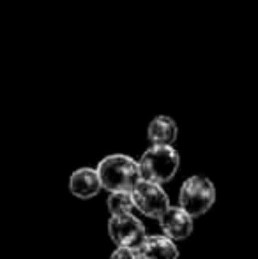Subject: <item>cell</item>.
<instances>
[{"mask_svg": "<svg viewBox=\"0 0 258 259\" xmlns=\"http://www.w3.org/2000/svg\"><path fill=\"white\" fill-rule=\"evenodd\" d=\"M96 169L99 173L103 189L108 192H133L141 180L138 160L124 154L106 155L97 164Z\"/></svg>", "mask_w": 258, "mask_h": 259, "instance_id": "obj_1", "label": "cell"}, {"mask_svg": "<svg viewBox=\"0 0 258 259\" xmlns=\"http://www.w3.org/2000/svg\"><path fill=\"white\" fill-rule=\"evenodd\" d=\"M138 164H140L141 180L165 184V182H170L177 175L180 166V157L179 152L173 147L152 145L151 148H147L143 152Z\"/></svg>", "mask_w": 258, "mask_h": 259, "instance_id": "obj_2", "label": "cell"}, {"mask_svg": "<svg viewBox=\"0 0 258 259\" xmlns=\"http://www.w3.org/2000/svg\"><path fill=\"white\" fill-rule=\"evenodd\" d=\"M214 203H216V187L207 177L195 175L180 185L179 206L184 208L191 217L207 213Z\"/></svg>", "mask_w": 258, "mask_h": 259, "instance_id": "obj_3", "label": "cell"}, {"mask_svg": "<svg viewBox=\"0 0 258 259\" xmlns=\"http://www.w3.org/2000/svg\"><path fill=\"white\" fill-rule=\"evenodd\" d=\"M108 235L117 243V247L138 250L141 243L147 240V231L140 219L133 213L128 215H112L108 221Z\"/></svg>", "mask_w": 258, "mask_h": 259, "instance_id": "obj_4", "label": "cell"}, {"mask_svg": "<svg viewBox=\"0 0 258 259\" xmlns=\"http://www.w3.org/2000/svg\"><path fill=\"white\" fill-rule=\"evenodd\" d=\"M131 194H133L136 210H140L141 213L151 219L159 221L170 208V199L165 189L161 187V184H156V182L140 180Z\"/></svg>", "mask_w": 258, "mask_h": 259, "instance_id": "obj_5", "label": "cell"}, {"mask_svg": "<svg viewBox=\"0 0 258 259\" xmlns=\"http://www.w3.org/2000/svg\"><path fill=\"white\" fill-rule=\"evenodd\" d=\"M158 222L163 229V235L173 242L186 240L193 233V217L180 206H170Z\"/></svg>", "mask_w": 258, "mask_h": 259, "instance_id": "obj_6", "label": "cell"}, {"mask_svg": "<svg viewBox=\"0 0 258 259\" xmlns=\"http://www.w3.org/2000/svg\"><path fill=\"white\" fill-rule=\"evenodd\" d=\"M101 189H103V184H101L97 169H92V167H80L75 173H71V178H69V191H71V194L75 196V198L90 199L99 194Z\"/></svg>", "mask_w": 258, "mask_h": 259, "instance_id": "obj_7", "label": "cell"}, {"mask_svg": "<svg viewBox=\"0 0 258 259\" xmlns=\"http://www.w3.org/2000/svg\"><path fill=\"white\" fill-rule=\"evenodd\" d=\"M138 256L140 259H179V250L168 236L152 235L147 236V240L141 243Z\"/></svg>", "mask_w": 258, "mask_h": 259, "instance_id": "obj_8", "label": "cell"}, {"mask_svg": "<svg viewBox=\"0 0 258 259\" xmlns=\"http://www.w3.org/2000/svg\"><path fill=\"white\" fill-rule=\"evenodd\" d=\"M177 134H179V129H177L175 120L166 115H158L156 118H152L147 129V138L152 145L172 147L177 140Z\"/></svg>", "mask_w": 258, "mask_h": 259, "instance_id": "obj_9", "label": "cell"}, {"mask_svg": "<svg viewBox=\"0 0 258 259\" xmlns=\"http://www.w3.org/2000/svg\"><path fill=\"white\" fill-rule=\"evenodd\" d=\"M106 206L112 215H128L134 210V199L131 192H110Z\"/></svg>", "mask_w": 258, "mask_h": 259, "instance_id": "obj_10", "label": "cell"}, {"mask_svg": "<svg viewBox=\"0 0 258 259\" xmlns=\"http://www.w3.org/2000/svg\"><path fill=\"white\" fill-rule=\"evenodd\" d=\"M110 259H140V256H138V250L124 249V247H117V249L112 252Z\"/></svg>", "mask_w": 258, "mask_h": 259, "instance_id": "obj_11", "label": "cell"}]
</instances>
